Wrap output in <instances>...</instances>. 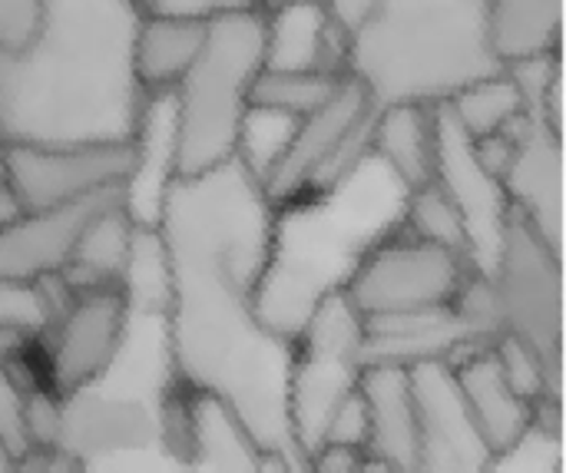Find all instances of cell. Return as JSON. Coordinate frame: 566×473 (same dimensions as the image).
<instances>
[{"mask_svg": "<svg viewBox=\"0 0 566 473\" xmlns=\"http://www.w3.org/2000/svg\"><path fill=\"white\" fill-rule=\"evenodd\" d=\"M272 212L262 179L239 159L166 186L156 219L169 272L163 325L172 371L212 398L262 461L312 473L289 418L295 341L255 312Z\"/></svg>", "mask_w": 566, "mask_h": 473, "instance_id": "6da1fadb", "label": "cell"}, {"mask_svg": "<svg viewBox=\"0 0 566 473\" xmlns=\"http://www.w3.org/2000/svg\"><path fill=\"white\" fill-rule=\"evenodd\" d=\"M139 13L136 0H43L33 33L0 43V143H129L146 106Z\"/></svg>", "mask_w": 566, "mask_h": 473, "instance_id": "7a4b0ae2", "label": "cell"}, {"mask_svg": "<svg viewBox=\"0 0 566 473\" xmlns=\"http://www.w3.org/2000/svg\"><path fill=\"white\" fill-rule=\"evenodd\" d=\"M408 192L411 189L368 149V156L328 189L279 202L255 288L262 325L295 341L315 308L345 292L358 262L405 225Z\"/></svg>", "mask_w": 566, "mask_h": 473, "instance_id": "3957f363", "label": "cell"}, {"mask_svg": "<svg viewBox=\"0 0 566 473\" xmlns=\"http://www.w3.org/2000/svg\"><path fill=\"white\" fill-rule=\"evenodd\" d=\"M504 70L488 0H381L348 36L345 76L371 106H444L468 83Z\"/></svg>", "mask_w": 566, "mask_h": 473, "instance_id": "277c9868", "label": "cell"}, {"mask_svg": "<svg viewBox=\"0 0 566 473\" xmlns=\"http://www.w3.org/2000/svg\"><path fill=\"white\" fill-rule=\"evenodd\" d=\"M265 66V13L255 7L209 23L206 40L172 99L176 179L202 176L235 159L249 96Z\"/></svg>", "mask_w": 566, "mask_h": 473, "instance_id": "5b68a950", "label": "cell"}, {"mask_svg": "<svg viewBox=\"0 0 566 473\" xmlns=\"http://www.w3.org/2000/svg\"><path fill=\"white\" fill-rule=\"evenodd\" d=\"M365 318L345 292L325 298L295 338L289 375V418L298 451L312 461L345 398L355 395L361 375Z\"/></svg>", "mask_w": 566, "mask_h": 473, "instance_id": "8992f818", "label": "cell"}, {"mask_svg": "<svg viewBox=\"0 0 566 473\" xmlns=\"http://www.w3.org/2000/svg\"><path fill=\"white\" fill-rule=\"evenodd\" d=\"M471 272L468 255L418 239L401 225L358 262L345 285V298L361 318L448 308Z\"/></svg>", "mask_w": 566, "mask_h": 473, "instance_id": "52a82bcc", "label": "cell"}, {"mask_svg": "<svg viewBox=\"0 0 566 473\" xmlns=\"http://www.w3.org/2000/svg\"><path fill=\"white\" fill-rule=\"evenodd\" d=\"M371 99L352 76H345L318 109L295 119L282 156L262 179L272 206L328 189L355 169L371 146Z\"/></svg>", "mask_w": 566, "mask_h": 473, "instance_id": "ba28073f", "label": "cell"}, {"mask_svg": "<svg viewBox=\"0 0 566 473\" xmlns=\"http://www.w3.org/2000/svg\"><path fill=\"white\" fill-rule=\"evenodd\" d=\"M501 332L527 341L560 365L564 335V255L554 252L514 209L504 225L494 272L488 275Z\"/></svg>", "mask_w": 566, "mask_h": 473, "instance_id": "9c48e42d", "label": "cell"}, {"mask_svg": "<svg viewBox=\"0 0 566 473\" xmlns=\"http://www.w3.org/2000/svg\"><path fill=\"white\" fill-rule=\"evenodd\" d=\"M136 166L129 143H3L0 176L17 209H46L126 186Z\"/></svg>", "mask_w": 566, "mask_h": 473, "instance_id": "30bf717a", "label": "cell"}, {"mask_svg": "<svg viewBox=\"0 0 566 473\" xmlns=\"http://www.w3.org/2000/svg\"><path fill=\"white\" fill-rule=\"evenodd\" d=\"M431 179L448 192L454 209L461 212L464 235H468V262L478 275H491L504 225L511 216V202L504 196L501 176L491 172L474 139L451 119L444 106H434V172Z\"/></svg>", "mask_w": 566, "mask_h": 473, "instance_id": "8fae6325", "label": "cell"}, {"mask_svg": "<svg viewBox=\"0 0 566 473\" xmlns=\"http://www.w3.org/2000/svg\"><path fill=\"white\" fill-rule=\"evenodd\" d=\"M418 408V461L411 473H484L494 448L478 431L444 358L408 365Z\"/></svg>", "mask_w": 566, "mask_h": 473, "instance_id": "7c38bea8", "label": "cell"}, {"mask_svg": "<svg viewBox=\"0 0 566 473\" xmlns=\"http://www.w3.org/2000/svg\"><path fill=\"white\" fill-rule=\"evenodd\" d=\"M129 322V305L119 285L73 292L63 312L50 322V381L60 398L93 385L116 358Z\"/></svg>", "mask_w": 566, "mask_h": 473, "instance_id": "4fadbf2b", "label": "cell"}, {"mask_svg": "<svg viewBox=\"0 0 566 473\" xmlns=\"http://www.w3.org/2000/svg\"><path fill=\"white\" fill-rule=\"evenodd\" d=\"M126 186L103 189L73 202L46 206V209H23L0 225V275L36 282L46 275L63 272L73 259V249L83 229L109 206L123 202Z\"/></svg>", "mask_w": 566, "mask_h": 473, "instance_id": "5bb4252c", "label": "cell"}, {"mask_svg": "<svg viewBox=\"0 0 566 473\" xmlns=\"http://www.w3.org/2000/svg\"><path fill=\"white\" fill-rule=\"evenodd\" d=\"M501 186L511 209L564 255V133L527 116L514 133Z\"/></svg>", "mask_w": 566, "mask_h": 473, "instance_id": "9a60e30c", "label": "cell"}, {"mask_svg": "<svg viewBox=\"0 0 566 473\" xmlns=\"http://www.w3.org/2000/svg\"><path fill=\"white\" fill-rule=\"evenodd\" d=\"M358 395L368 414L365 454L385 461L395 473H411L418 461V408L411 371L398 361L361 365Z\"/></svg>", "mask_w": 566, "mask_h": 473, "instance_id": "2e32d148", "label": "cell"}, {"mask_svg": "<svg viewBox=\"0 0 566 473\" xmlns=\"http://www.w3.org/2000/svg\"><path fill=\"white\" fill-rule=\"evenodd\" d=\"M448 365L454 371V381L461 388V398H464L478 431L484 434V441L494 451L507 448L534 424L537 408L511 388L491 345H478V348L451 358Z\"/></svg>", "mask_w": 566, "mask_h": 473, "instance_id": "e0dca14e", "label": "cell"}, {"mask_svg": "<svg viewBox=\"0 0 566 473\" xmlns=\"http://www.w3.org/2000/svg\"><path fill=\"white\" fill-rule=\"evenodd\" d=\"M345 46L348 40L328 23L318 0H289L265 10V66L345 76Z\"/></svg>", "mask_w": 566, "mask_h": 473, "instance_id": "ac0fdd59", "label": "cell"}, {"mask_svg": "<svg viewBox=\"0 0 566 473\" xmlns=\"http://www.w3.org/2000/svg\"><path fill=\"white\" fill-rule=\"evenodd\" d=\"M209 23L143 10L133 36V70L146 96L172 93L202 50Z\"/></svg>", "mask_w": 566, "mask_h": 473, "instance_id": "d6986e66", "label": "cell"}, {"mask_svg": "<svg viewBox=\"0 0 566 473\" xmlns=\"http://www.w3.org/2000/svg\"><path fill=\"white\" fill-rule=\"evenodd\" d=\"M371 156L381 159L408 189L431 182L434 172V106H378L371 116Z\"/></svg>", "mask_w": 566, "mask_h": 473, "instance_id": "ffe728a7", "label": "cell"}, {"mask_svg": "<svg viewBox=\"0 0 566 473\" xmlns=\"http://www.w3.org/2000/svg\"><path fill=\"white\" fill-rule=\"evenodd\" d=\"M491 40L501 63L560 53L564 0H488Z\"/></svg>", "mask_w": 566, "mask_h": 473, "instance_id": "44dd1931", "label": "cell"}, {"mask_svg": "<svg viewBox=\"0 0 566 473\" xmlns=\"http://www.w3.org/2000/svg\"><path fill=\"white\" fill-rule=\"evenodd\" d=\"M444 109L451 113V119L471 136V139H488L497 136L511 126H517L524 116H531L524 93L517 86V80L507 70H497L491 76H481L474 83H468L461 93H454Z\"/></svg>", "mask_w": 566, "mask_h": 473, "instance_id": "7402d4cb", "label": "cell"}, {"mask_svg": "<svg viewBox=\"0 0 566 473\" xmlns=\"http://www.w3.org/2000/svg\"><path fill=\"white\" fill-rule=\"evenodd\" d=\"M345 76L338 73H325V70H275V66H262L255 83H252V96L249 106L255 109H269L289 119H302L312 109H318L342 83Z\"/></svg>", "mask_w": 566, "mask_h": 473, "instance_id": "603a6c76", "label": "cell"}, {"mask_svg": "<svg viewBox=\"0 0 566 473\" xmlns=\"http://www.w3.org/2000/svg\"><path fill=\"white\" fill-rule=\"evenodd\" d=\"M405 229L418 239H428L434 245H444V249L468 255V235H464L461 212L454 209V202L448 199V192L434 179L408 192Z\"/></svg>", "mask_w": 566, "mask_h": 473, "instance_id": "cb8c5ba5", "label": "cell"}, {"mask_svg": "<svg viewBox=\"0 0 566 473\" xmlns=\"http://www.w3.org/2000/svg\"><path fill=\"white\" fill-rule=\"evenodd\" d=\"M484 473H564L560 428L534 418V424L517 441L491 454Z\"/></svg>", "mask_w": 566, "mask_h": 473, "instance_id": "d4e9b609", "label": "cell"}, {"mask_svg": "<svg viewBox=\"0 0 566 473\" xmlns=\"http://www.w3.org/2000/svg\"><path fill=\"white\" fill-rule=\"evenodd\" d=\"M50 325V305L36 282L0 275V332L30 338Z\"/></svg>", "mask_w": 566, "mask_h": 473, "instance_id": "484cf974", "label": "cell"}, {"mask_svg": "<svg viewBox=\"0 0 566 473\" xmlns=\"http://www.w3.org/2000/svg\"><path fill=\"white\" fill-rule=\"evenodd\" d=\"M0 448L13 461L33 451L23 424V388L17 385L10 361L0 365Z\"/></svg>", "mask_w": 566, "mask_h": 473, "instance_id": "4316f807", "label": "cell"}, {"mask_svg": "<svg viewBox=\"0 0 566 473\" xmlns=\"http://www.w3.org/2000/svg\"><path fill=\"white\" fill-rule=\"evenodd\" d=\"M23 424H27V438L33 451H53L60 444L63 401L46 391L23 395Z\"/></svg>", "mask_w": 566, "mask_h": 473, "instance_id": "83f0119b", "label": "cell"}, {"mask_svg": "<svg viewBox=\"0 0 566 473\" xmlns=\"http://www.w3.org/2000/svg\"><path fill=\"white\" fill-rule=\"evenodd\" d=\"M322 448H355V451H365L368 448V414H365V404H361V395L355 388L352 398H345V404L335 411L328 431H325V441ZM318 448V451H322Z\"/></svg>", "mask_w": 566, "mask_h": 473, "instance_id": "f1b7e54d", "label": "cell"}, {"mask_svg": "<svg viewBox=\"0 0 566 473\" xmlns=\"http://www.w3.org/2000/svg\"><path fill=\"white\" fill-rule=\"evenodd\" d=\"M249 0H143V10L166 13V17H186L199 23H212L226 13L245 10Z\"/></svg>", "mask_w": 566, "mask_h": 473, "instance_id": "f546056e", "label": "cell"}, {"mask_svg": "<svg viewBox=\"0 0 566 473\" xmlns=\"http://www.w3.org/2000/svg\"><path fill=\"white\" fill-rule=\"evenodd\" d=\"M40 7L43 0H0V43L3 46L23 43L40 20Z\"/></svg>", "mask_w": 566, "mask_h": 473, "instance_id": "4dcf8cb0", "label": "cell"}, {"mask_svg": "<svg viewBox=\"0 0 566 473\" xmlns=\"http://www.w3.org/2000/svg\"><path fill=\"white\" fill-rule=\"evenodd\" d=\"M318 3H322L328 23L348 40L371 20V13L378 10L381 0H318Z\"/></svg>", "mask_w": 566, "mask_h": 473, "instance_id": "1f68e13d", "label": "cell"}, {"mask_svg": "<svg viewBox=\"0 0 566 473\" xmlns=\"http://www.w3.org/2000/svg\"><path fill=\"white\" fill-rule=\"evenodd\" d=\"M20 209H17V202H13V196H10V186L3 182V176H0V225L7 222V219H13Z\"/></svg>", "mask_w": 566, "mask_h": 473, "instance_id": "d6a6232c", "label": "cell"}, {"mask_svg": "<svg viewBox=\"0 0 566 473\" xmlns=\"http://www.w3.org/2000/svg\"><path fill=\"white\" fill-rule=\"evenodd\" d=\"M348 473H395V471H391L385 461H378V458L365 454V458H361V461H358V464H355Z\"/></svg>", "mask_w": 566, "mask_h": 473, "instance_id": "836d02e7", "label": "cell"}, {"mask_svg": "<svg viewBox=\"0 0 566 473\" xmlns=\"http://www.w3.org/2000/svg\"><path fill=\"white\" fill-rule=\"evenodd\" d=\"M282 3H289V0H249V7H255V10H272V7H282Z\"/></svg>", "mask_w": 566, "mask_h": 473, "instance_id": "e575fe53", "label": "cell"}, {"mask_svg": "<svg viewBox=\"0 0 566 473\" xmlns=\"http://www.w3.org/2000/svg\"><path fill=\"white\" fill-rule=\"evenodd\" d=\"M10 467H13V458L0 448V473H10Z\"/></svg>", "mask_w": 566, "mask_h": 473, "instance_id": "d590c367", "label": "cell"}, {"mask_svg": "<svg viewBox=\"0 0 566 473\" xmlns=\"http://www.w3.org/2000/svg\"><path fill=\"white\" fill-rule=\"evenodd\" d=\"M136 3H139V7H143V0H136Z\"/></svg>", "mask_w": 566, "mask_h": 473, "instance_id": "8d00e7d4", "label": "cell"}]
</instances>
